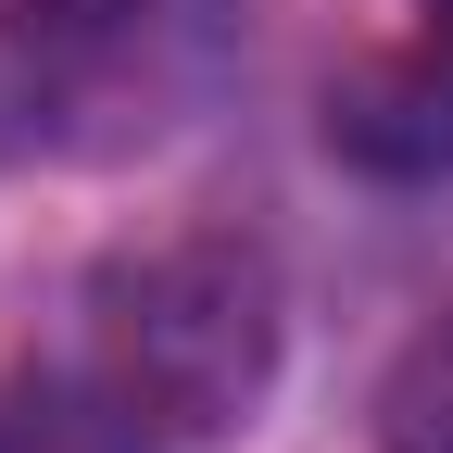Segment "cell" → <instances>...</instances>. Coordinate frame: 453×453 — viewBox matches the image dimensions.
Instances as JSON below:
<instances>
[{"instance_id":"obj_1","label":"cell","mask_w":453,"mask_h":453,"mask_svg":"<svg viewBox=\"0 0 453 453\" xmlns=\"http://www.w3.org/2000/svg\"><path fill=\"white\" fill-rule=\"evenodd\" d=\"M113 416H139L164 453L226 441L265 390H277V265L252 240H151L113 252L76 303V353H64Z\"/></svg>"},{"instance_id":"obj_2","label":"cell","mask_w":453,"mask_h":453,"mask_svg":"<svg viewBox=\"0 0 453 453\" xmlns=\"http://www.w3.org/2000/svg\"><path fill=\"white\" fill-rule=\"evenodd\" d=\"M240 64V0H0V113L38 151H151Z\"/></svg>"},{"instance_id":"obj_3","label":"cell","mask_w":453,"mask_h":453,"mask_svg":"<svg viewBox=\"0 0 453 453\" xmlns=\"http://www.w3.org/2000/svg\"><path fill=\"white\" fill-rule=\"evenodd\" d=\"M327 151L378 189L453 177V0H403V26L327 88Z\"/></svg>"},{"instance_id":"obj_4","label":"cell","mask_w":453,"mask_h":453,"mask_svg":"<svg viewBox=\"0 0 453 453\" xmlns=\"http://www.w3.org/2000/svg\"><path fill=\"white\" fill-rule=\"evenodd\" d=\"M0 453H164L139 416H113L76 365H26L0 378Z\"/></svg>"},{"instance_id":"obj_5","label":"cell","mask_w":453,"mask_h":453,"mask_svg":"<svg viewBox=\"0 0 453 453\" xmlns=\"http://www.w3.org/2000/svg\"><path fill=\"white\" fill-rule=\"evenodd\" d=\"M378 453H453V315L378 378Z\"/></svg>"}]
</instances>
